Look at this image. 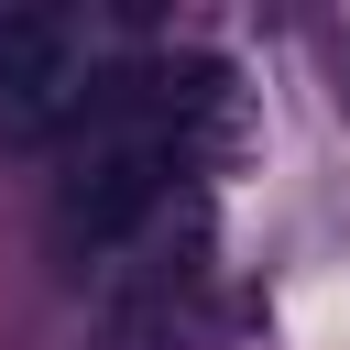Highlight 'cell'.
Masks as SVG:
<instances>
[{"instance_id":"1","label":"cell","mask_w":350,"mask_h":350,"mask_svg":"<svg viewBox=\"0 0 350 350\" xmlns=\"http://www.w3.org/2000/svg\"><path fill=\"white\" fill-rule=\"evenodd\" d=\"M230 77L219 66H153V77H109L88 98V120L66 131L55 164V241L66 252H120L131 230H153L175 208V186L197 175V142L219 120Z\"/></svg>"},{"instance_id":"2","label":"cell","mask_w":350,"mask_h":350,"mask_svg":"<svg viewBox=\"0 0 350 350\" xmlns=\"http://www.w3.org/2000/svg\"><path fill=\"white\" fill-rule=\"evenodd\" d=\"M109 88V33L88 11H0V153L66 142Z\"/></svg>"}]
</instances>
